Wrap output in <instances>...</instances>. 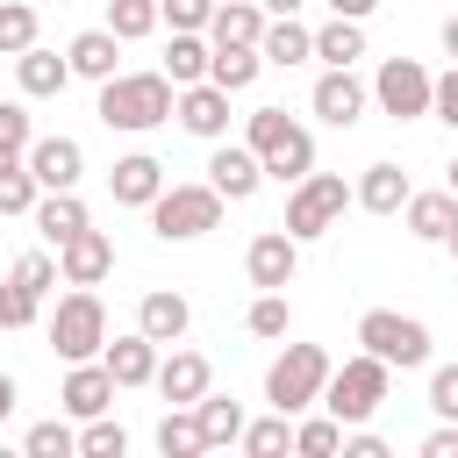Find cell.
<instances>
[{
    "label": "cell",
    "mask_w": 458,
    "mask_h": 458,
    "mask_svg": "<svg viewBox=\"0 0 458 458\" xmlns=\"http://www.w3.org/2000/svg\"><path fill=\"white\" fill-rule=\"evenodd\" d=\"M208 64H215V43H208L200 29H172V50H165V79H172V86H193V79H208Z\"/></svg>",
    "instance_id": "cell-25"
},
{
    "label": "cell",
    "mask_w": 458,
    "mask_h": 458,
    "mask_svg": "<svg viewBox=\"0 0 458 458\" xmlns=\"http://www.w3.org/2000/svg\"><path fill=\"white\" fill-rule=\"evenodd\" d=\"M208 186H215L222 200H250V193L265 186V157H258L250 143H222V150L208 157Z\"/></svg>",
    "instance_id": "cell-12"
},
{
    "label": "cell",
    "mask_w": 458,
    "mask_h": 458,
    "mask_svg": "<svg viewBox=\"0 0 458 458\" xmlns=\"http://www.w3.org/2000/svg\"><path fill=\"white\" fill-rule=\"evenodd\" d=\"M29 322H36V301L14 279H0V329H29Z\"/></svg>",
    "instance_id": "cell-44"
},
{
    "label": "cell",
    "mask_w": 458,
    "mask_h": 458,
    "mask_svg": "<svg viewBox=\"0 0 458 458\" xmlns=\"http://www.w3.org/2000/svg\"><path fill=\"white\" fill-rule=\"evenodd\" d=\"M193 415H200V437H208V451H222V444H243V408L229 401V394H200L193 401Z\"/></svg>",
    "instance_id": "cell-28"
},
{
    "label": "cell",
    "mask_w": 458,
    "mask_h": 458,
    "mask_svg": "<svg viewBox=\"0 0 458 458\" xmlns=\"http://www.w3.org/2000/svg\"><path fill=\"white\" fill-rule=\"evenodd\" d=\"M36 200H43V179L29 165H7L0 172V215H36Z\"/></svg>",
    "instance_id": "cell-37"
},
{
    "label": "cell",
    "mask_w": 458,
    "mask_h": 458,
    "mask_svg": "<svg viewBox=\"0 0 458 458\" xmlns=\"http://www.w3.org/2000/svg\"><path fill=\"white\" fill-rule=\"evenodd\" d=\"M157 7H165V21H172V29H200V36H208V21H215V7H222V0H157Z\"/></svg>",
    "instance_id": "cell-43"
},
{
    "label": "cell",
    "mask_w": 458,
    "mask_h": 458,
    "mask_svg": "<svg viewBox=\"0 0 458 458\" xmlns=\"http://www.w3.org/2000/svg\"><path fill=\"white\" fill-rule=\"evenodd\" d=\"M293 451H301V458H329V451H344V422H336V415L301 422V429H293Z\"/></svg>",
    "instance_id": "cell-40"
},
{
    "label": "cell",
    "mask_w": 458,
    "mask_h": 458,
    "mask_svg": "<svg viewBox=\"0 0 458 458\" xmlns=\"http://www.w3.org/2000/svg\"><path fill=\"white\" fill-rule=\"evenodd\" d=\"M107 193H114L122 208H150V200L165 193V165H157L150 150H129V157H114V172H107Z\"/></svg>",
    "instance_id": "cell-17"
},
{
    "label": "cell",
    "mask_w": 458,
    "mask_h": 458,
    "mask_svg": "<svg viewBox=\"0 0 458 458\" xmlns=\"http://www.w3.org/2000/svg\"><path fill=\"white\" fill-rule=\"evenodd\" d=\"M243 451H250V458H279V451H293V415L272 408L265 422H243Z\"/></svg>",
    "instance_id": "cell-34"
},
{
    "label": "cell",
    "mask_w": 458,
    "mask_h": 458,
    "mask_svg": "<svg viewBox=\"0 0 458 458\" xmlns=\"http://www.w3.org/2000/svg\"><path fill=\"white\" fill-rule=\"evenodd\" d=\"M358 344L372 351V358H386V365H429V329L415 322V315H394V308H365L358 315Z\"/></svg>",
    "instance_id": "cell-8"
},
{
    "label": "cell",
    "mask_w": 458,
    "mask_h": 458,
    "mask_svg": "<svg viewBox=\"0 0 458 458\" xmlns=\"http://www.w3.org/2000/svg\"><path fill=\"white\" fill-rule=\"evenodd\" d=\"M57 272H64V286H100L114 272V243L100 229H79L72 243H57Z\"/></svg>",
    "instance_id": "cell-14"
},
{
    "label": "cell",
    "mask_w": 458,
    "mask_h": 458,
    "mask_svg": "<svg viewBox=\"0 0 458 458\" xmlns=\"http://www.w3.org/2000/svg\"><path fill=\"white\" fill-rule=\"evenodd\" d=\"M29 143H36L29 107H21V100H0V172H7V165H29Z\"/></svg>",
    "instance_id": "cell-35"
},
{
    "label": "cell",
    "mask_w": 458,
    "mask_h": 458,
    "mask_svg": "<svg viewBox=\"0 0 458 458\" xmlns=\"http://www.w3.org/2000/svg\"><path fill=\"white\" fill-rule=\"evenodd\" d=\"M243 143L265 157V179H279V186H301V179L315 172V136H308L286 107H258Z\"/></svg>",
    "instance_id": "cell-2"
},
{
    "label": "cell",
    "mask_w": 458,
    "mask_h": 458,
    "mask_svg": "<svg viewBox=\"0 0 458 458\" xmlns=\"http://www.w3.org/2000/svg\"><path fill=\"white\" fill-rule=\"evenodd\" d=\"M243 329H250V336H286V329H293V308H286V293H258V301L243 308Z\"/></svg>",
    "instance_id": "cell-39"
},
{
    "label": "cell",
    "mask_w": 458,
    "mask_h": 458,
    "mask_svg": "<svg viewBox=\"0 0 458 458\" xmlns=\"http://www.w3.org/2000/svg\"><path fill=\"white\" fill-rule=\"evenodd\" d=\"M79 451H86V458H122V451H129V429L107 422V415H93V422L79 429Z\"/></svg>",
    "instance_id": "cell-41"
},
{
    "label": "cell",
    "mask_w": 458,
    "mask_h": 458,
    "mask_svg": "<svg viewBox=\"0 0 458 458\" xmlns=\"http://www.w3.org/2000/svg\"><path fill=\"white\" fill-rule=\"evenodd\" d=\"M36 229H43V243H50V250H57V243H72L79 229H93V215H86L79 186H64V193H43V200H36Z\"/></svg>",
    "instance_id": "cell-20"
},
{
    "label": "cell",
    "mask_w": 458,
    "mask_h": 458,
    "mask_svg": "<svg viewBox=\"0 0 458 458\" xmlns=\"http://www.w3.org/2000/svg\"><path fill=\"white\" fill-rule=\"evenodd\" d=\"M50 351H57L64 365H79V358H100V351H107V308H100V293H93V286H72V293L57 301V315H50Z\"/></svg>",
    "instance_id": "cell-5"
},
{
    "label": "cell",
    "mask_w": 458,
    "mask_h": 458,
    "mask_svg": "<svg viewBox=\"0 0 458 458\" xmlns=\"http://www.w3.org/2000/svg\"><path fill=\"white\" fill-rule=\"evenodd\" d=\"M444 50H451V57H458V14H451V21H444Z\"/></svg>",
    "instance_id": "cell-50"
},
{
    "label": "cell",
    "mask_w": 458,
    "mask_h": 458,
    "mask_svg": "<svg viewBox=\"0 0 458 458\" xmlns=\"http://www.w3.org/2000/svg\"><path fill=\"white\" fill-rule=\"evenodd\" d=\"M172 107H179V86L165 72H114V79H100V122L107 129L143 136V129L172 122Z\"/></svg>",
    "instance_id": "cell-1"
},
{
    "label": "cell",
    "mask_w": 458,
    "mask_h": 458,
    "mask_svg": "<svg viewBox=\"0 0 458 458\" xmlns=\"http://www.w3.org/2000/svg\"><path fill=\"white\" fill-rule=\"evenodd\" d=\"M351 200H358L365 215H401V208H408V172H401V165H365V179L351 186Z\"/></svg>",
    "instance_id": "cell-23"
},
{
    "label": "cell",
    "mask_w": 458,
    "mask_h": 458,
    "mask_svg": "<svg viewBox=\"0 0 458 458\" xmlns=\"http://www.w3.org/2000/svg\"><path fill=\"white\" fill-rule=\"evenodd\" d=\"M451 193H458V157H451Z\"/></svg>",
    "instance_id": "cell-52"
},
{
    "label": "cell",
    "mask_w": 458,
    "mask_h": 458,
    "mask_svg": "<svg viewBox=\"0 0 458 458\" xmlns=\"http://www.w3.org/2000/svg\"><path fill=\"white\" fill-rule=\"evenodd\" d=\"M193 136H208V143H222L229 136V86H215V79H193V86H179V107H172Z\"/></svg>",
    "instance_id": "cell-11"
},
{
    "label": "cell",
    "mask_w": 458,
    "mask_h": 458,
    "mask_svg": "<svg viewBox=\"0 0 458 458\" xmlns=\"http://www.w3.org/2000/svg\"><path fill=\"white\" fill-rule=\"evenodd\" d=\"M7 415H14V379L0 372V422H7Z\"/></svg>",
    "instance_id": "cell-49"
},
{
    "label": "cell",
    "mask_w": 458,
    "mask_h": 458,
    "mask_svg": "<svg viewBox=\"0 0 458 458\" xmlns=\"http://www.w3.org/2000/svg\"><path fill=\"white\" fill-rule=\"evenodd\" d=\"M186 322H193V308H186V293H143V308H136V329L143 336H157V344H179L186 336Z\"/></svg>",
    "instance_id": "cell-24"
},
{
    "label": "cell",
    "mask_w": 458,
    "mask_h": 458,
    "mask_svg": "<svg viewBox=\"0 0 458 458\" xmlns=\"http://www.w3.org/2000/svg\"><path fill=\"white\" fill-rule=\"evenodd\" d=\"M258 50H265V64H301V57H315V29H301L293 14H272Z\"/></svg>",
    "instance_id": "cell-26"
},
{
    "label": "cell",
    "mask_w": 458,
    "mask_h": 458,
    "mask_svg": "<svg viewBox=\"0 0 458 458\" xmlns=\"http://www.w3.org/2000/svg\"><path fill=\"white\" fill-rule=\"evenodd\" d=\"M243 272H250V286H258V293H286V286H293V272H301V236H286V229L250 236Z\"/></svg>",
    "instance_id": "cell-10"
},
{
    "label": "cell",
    "mask_w": 458,
    "mask_h": 458,
    "mask_svg": "<svg viewBox=\"0 0 458 458\" xmlns=\"http://www.w3.org/2000/svg\"><path fill=\"white\" fill-rule=\"evenodd\" d=\"M36 43V7L29 0H0V57H21Z\"/></svg>",
    "instance_id": "cell-38"
},
{
    "label": "cell",
    "mask_w": 458,
    "mask_h": 458,
    "mask_svg": "<svg viewBox=\"0 0 458 458\" xmlns=\"http://www.w3.org/2000/svg\"><path fill=\"white\" fill-rule=\"evenodd\" d=\"M344 208H351V186L336 179V172H308L293 193H286V236H301V243H315V236H329L336 222H344Z\"/></svg>",
    "instance_id": "cell-6"
},
{
    "label": "cell",
    "mask_w": 458,
    "mask_h": 458,
    "mask_svg": "<svg viewBox=\"0 0 458 458\" xmlns=\"http://www.w3.org/2000/svg\"><path fill=\"white\" fill-rule=\"evenodd\" d=\"M429 114H437V122H451V129H458V64H451V72H444V79H437V100H429Z\"/></svg>",
    "instance_id": "cell-46"
},
{
    "label": "cell",
    "mask_w": 458,
    "mask_h": 458,
    "mask_svg": "<svg viewBox=\"0 0 458 458\" xmlns=\"http://www.w3.org/2000/svg\"><path fill=\"white\" fill-rule=\"evenodd\" d=\"M258 7H265V14H293L301 0H258Z\"/></svg>",
    "instance_id": "cell-51"
},
{
    "label": "cell",
    "mask_w": 458,
    "mask_h": 458,
    "mask_svg": "<svg viewBox=\"0 0 458 458\" xmlns=\"http://www.w3.org/2000/svg\"><path fill=\"white\" fill-rule=\"evenodd\" d=\"M64 415H79V422H93V415H107V401H114V372L100 365V358H79L72 372H64Z\"/></svg>",
    "instance_id": "cell-15"
},
{
    "label": "cell",
    "mask_w": 458,
    "mask_h": 458,
    "mask_svg": "<svg viewBox=\"0 0 458 458\" xmlns=\"http://www.w3.org/2000/svg\"><path fill=\"white\" fill-rule=\"evenodd\" d=\"M408 236L415 243H451V229H458V193H408Z\"/></svg>",
    "instance_id": "cell-21"
},
{
    "label": "cell",
    "mask_w": 458,
    "mask_h": 458,
    "mask_svg": "<svg viewBox=\"0 0 458 458\" xmlns=\"http://www.w3.org/2000/svg\"><path fill=\"white\" fill-rule=\"evenodd\" d=\"M72 72L79 79H114V57H122V36L114 29H86V36H72Z\"/></svg>",
    "instance_id": "cell-27"
},
{
    "label": "cell",
    "mask_w": 458,
    "mask_h": 458,
    "mask_svg": "<svg viewBox=\"0 0 458 458\" xmlns=\"http://www.w3.org/2000/svg\"><path fill=\"white\" fill-rule=\"evenodd\" d=\"M222 222V193L215 186H165L157 200H150V229L165 236V243H193V236H208Z\"/></svg>",
    "instance_id": "cell-7"
},
{
    "label": "cell",
    "mask_w": 458,
    "mask_h": 458,
    "mask_svg": "<svg viewBox=\"0 0 458 458\" xmlns=\"http://www.w3.org/2000/svg\"><path fill=\"white\" fill-rule=\"evenodd\" d=\"M157 21H165V7H157V0H107V29H114L122 43L157 36Z\"/></svg>",
    "instance_id": "cell-33"
},
{
    "label": "cell",
    "mask_w": 458,
    "mask_h": 458,
    "mask_svg": "<svg viewBox=\"0 0 458 458\" xmlns=\"http://www.w3.org/2000/svg\"><path fill=\"white\" fill-rule=\"evenodd\" d=\"M422 458H458V422H437L422 437Z\"/></svg>",
    "instance_id": "cell-47"
},
{
    "label": "cell",
    "mask_w": 458,
    "mask_h": 458,
    "mask_svg": "<svg viewBox=\"0 0 458 458\" xmlns=\"http://www.w3.org/2000/svg\"><path fill=\"white\" fill-rule=\"evenodd\" d=\"M265 36V7L258 0H222L215 7V21H208V43L222 50V43H258Z\"/></svg>",
    "instance_id": "cell-29"
},
{
    "label": "cell",
    "mask_w": 458,
    "mask_h": 458,
    "mask_svg": "<svg viewBox=\"0 0 458 458\" xmlns=\"http://www.w3.org/2000/svg\"><path fill=\"white\" fill-rule=\"evenodd\" d=\"M29 172L43 179V193H64V186H79L86 150H79L72 136H36V143H29Z\"/></svg>",
    "instance_id": "cell-16"
},
{
    "label": "cell",
    "mask_w": 458,
    "mask_h": 458,
    "mask_svg": "<svg viewBox=\"0 0 458 458\" xmlns=\"http://www.w3.org/2000/svg\"><path fill=\"white\" fill-rule=\"evenodd\" d=\"M157 451H165V458H200V451H208L200 415H193V408H165V422H157Z\"/></svg>",
    "instance_id": "cell-32"
},
{
    "label": "cell",
    "mask_w": 458,
    "mask_h": 458,
    "mask_svg": "<svg viewBox=\"0 0 458 458\" xmlns=\"http://www.w3.org/2000/svg\"><path fill=\"white\" fill-rule=\"evenodd\" d=\"M315 57H322V64H358V57H365V21L329 14V21L315 29Z\"/></svg>",
    "instance_id": "cell-30"
},
{
    "label": "cell",
    "mask_w": 458,
    "mask_h": 458,
    "mask_svg": "<svg viewBox=\"0 0 458 458\" xmlns=\"http://www.w3.org/2000/svg\"><path fill=\"white\" fill-rule=\"evenodd\" d=\"M14 79H21V93H29V100H50V93H64V79H72V57H57V50L29 43V50L14 57Z\"/></svg>",
    "instance_id": "cell-22"
},
{
    "label": "cell",
    "mask_w": 458,
    "mask_h": 458,
    "mask_svg": "<svg viewBox=\"0 0 458 458\" xmlns=\"http://www.w3.org/2000/svg\"><path fill=\"white\" fill-rule=\"evenodd\" d=\"M329 351L322 344H286L279 358H272V372H265V401L272 408H286V415H301V408H315L322 401V386H329Z\"/></svg>",
    "instance_id": "cell-4"
},
{
    "label": "cell",
    "mask_w": 458,
    "mask_h": 458,
    "mask_svg": "<svg viewBox=\"0 0 458 458\" xmlns=\"http://www.w3.org/2000/svg\"><path fill=\"white\" fill-rule=\"evenodd\" d=\"M386 379H394V365L386 358H372V351H358V358H344L336 372H329V386H322V408L351 429V422H372L379 415V401H386Z\"/></svg>",
    "instance_id": "cell-3"
},
{
    "label": "cell",
    "mask_w": 458,
    "mask_h": 458,
    "mask_svg": "<svg viewBox=\"0 0 458 458\" xmlns=\"http://www.w3.org/2000/svg\"><path fill=\"white\" fill-rule=\"evenodd\" d=\"M258 72H265V50H258V43H222V50H215V64H208V79H215V86H229V93H243Z\"/></svg>",
    "instance_id": "cell-31"
},
{
    "label": "cell",
    "mask_w": 458,
    "mask_h": 458,
    "mask_svg": "<svg viewBox=\"0 0 458 458\" xmlns=\"http://www.w3.org/2000/svg\"><path fill=\"white\" fill-rule=\"evenodd\" d=\"M451 258H458V229H451Z\"/></svg>",
    "instance_id": "cell-53"
},
{
    "label": "cell",
    "mask_w": 458,
    "mask_h": 458,
    "mask_svg": "<svg viewBox=\"0 0 458 458\" xmlns=\"http://www.w3.org/2000/svg\"><path fill=\"white\" fill-rule=\"evenodd\" d=\"M150 386H157L172 408H193V401L215 386V372H208V358H200V351H172V358L157 365V379H150Z\"/></svg>",
    "instance_id": "cell-19"
},
{
    "label": "cell",
    "mask_w": 458,
    "mask_h": 458,
    "mask_svg": "<svg viewBox=\"0 0 458 458\" xmlns=\"http://www.w3.org/2000/svg\"><path fill=\"white\" fill-rule=\"evenodd\" d=\"M372 7H379V0H329V14H351V21H365Z\"/></svg>",
    "instance_id": "cell-48"
},
{
    "label": "cell",
    "mask_w": 458,
    "mask_h": 458,
    "mask_svg": "<svg viewBox=\"0 0 458 458\" xmlns=\"http://www.w3.org/2000/svg\"><path fill=\"white\" fill-rule=\"evenodd\" d=\"M21 451H29V458H72V451H79V437H72L64 422H36V429L21 437Z\"/></svg>",
    "instance_id": "cell-42"
},
{
    "label": "cell",
    "mask_w": 458,
    "mask_h": 458,
    "mask_svg": "<svg viewBox=\"0 0 458 458\" xmlns=\"http://www.w3.org/2000/svg\"><path fill=\"white\" fill-rule=\"evenodd\" d=\"M308 107L329 122V129H351L358 114H365V86L351 79V64H329L322 79H315V93H308Z\"/></svg>",
    "instance_id": "cell-13"
},
{
    "label": "cell",
    "mask_w": 458,
    "mask_h": 458,
    "mask_svg": "<svg viewBox=\"0 0 458 458\" xmlns=\"http://www.w3.org/2000/svg\"><path fill=\"white\" fill-rule=\"evenodd\" d=\"M429 408H437L444 422H458V365H437V372H429Z\"/></svg>",
    "instance_id": "cell-45"
},
{
    "label": "cell",
    "mask_w": 458,
    "mask_h": 458,
    "mask_svg": "<svg viewBox=\"0 0 458 458\" xmlns=\"http://www.w3.org/2000/svg\"><path fill=\"white\" fill-rule=\"evenodd\" d=\"M7 279H14L29 301H43V293L57 286V258H50V250H21V258L7 265Z\"/></svg>",
    "instance_id": "cell-36"
},
{
    "label": "cell",
    "mask_w": 458,
    "mask_h": 458,
    "mask_svg": "<svg viewBox=\"0 0 458 458\" xmlns=\"http://www.w3.org/2000/svg\"><path fill=\"white\" fill-rule=\"evenodd\" d=\"M372 100H379V114H394V122H422L429 100H437V79H429L415 57H386L379 79H372Z\"/></svg>",
    "instance_id": "cell-9"
},
{
    "label": "cell",
    "mask_w": 458,
    "mask_h": 458,
    "mask_svg": "<svg viewBox=\"0 0 458 458\" xmlns=\"http://www.w3.org/2000/svg\"><path fill=\"white\" fill-rule=\"evenodd\" d=\"M100 365L114 372V386H150V379H157V336L129 329V336H114V344L100 351Z\"/></svg>",
    "instance_id": "cell-18"
}]
</instances>
